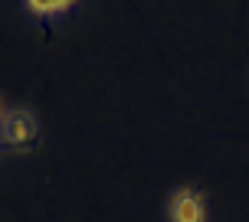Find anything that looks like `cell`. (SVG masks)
<instances>
[{
    "label": "cell",
    "instance_id": "cell-3",
    "mask_svg": "<svg viewBox=\"0 0 249 222\" xmlns=\"http://www.w3.org/2000/svg\"><path fill=\"white\" fill-rule=\"evenodd\" d=\"M30 3V10L39 13V16H50V13H62V10H69L75 0H26Z\"/></svg>",
    "mask_w": 249,
    "mask_h": 222
},
{
    "label": "cell",
    "instance_id": "cell-1",
    "mask_svg": "<svg viewBox=\"0 0 249 222\" xmlns=\"http://www.w3.org/2000/svg\"><path fill=\"white\" fill-rule=\"evenodd\" d=\"M36 134L39 127L33 121V114H26V111H10L0 124V144L10 150H30L36 144Z\"/></svg>",
    "mask_w": 249,
    "mask_h": 222
},
{
    "label": "cell",
    "instance_id": "cell-2",
    "mask_svg": "<svg viewBox=\"0 0 249 222\" xmlns=\"http://www.w3.org/2000/svg\"><path fill=\"white\" fill-rule=\"evenodd\" d=\"M171 222H207V203L197 190H177L167 206Z\"/></svg>",
    "mask_w": 249,
    "mask_h": 222
},
{
    "label": "cell",
    "instance_id": "cell-4",
    "mask_svg": "<svg viewBox=\"0 0 249 222\" xmlns=\"http://www.w3.org/2000/svg\"><path fill=\"white\" fill-rule=\"evenodd\" d=\"M3 118H7V111H3V105H0V124H3Z\"/></svg>",
    "mask_w": 249,
    "mask_h": 222
}]
</instances>
